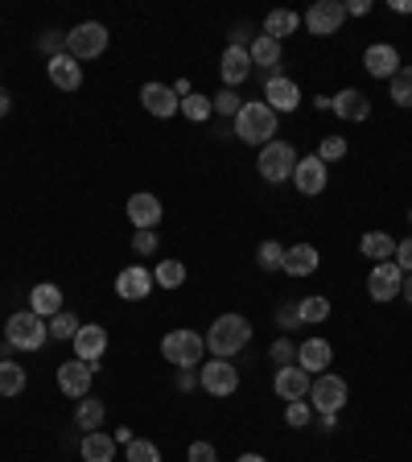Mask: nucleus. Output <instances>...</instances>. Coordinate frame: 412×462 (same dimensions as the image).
<instances>
[{"label":"nucleus","instance_id":"obj_1","mask_svg":"<svg viewBox=\"0 0 412 462\" xmlns=\"http://www.w3.org/2000/svg\"><path fill=\"white\" fill-rule=\"evenodd\" d=\"M248 343H252V322L243 314H223V318H215V327L206 330V351H211L215 359L240 356Z\"/></svg>","mask_w":412,"mask_h":462},{"label":"nucleus","instance_id":"obj_2","mask_svg":"<svg viewBox=\"0 0 412 462\" xmlns=\"http://www.w3.org/2000/svg\"><path fill=\"white\" fill-rule=\"evenodd\" d=\"M235 133H240V141L243 144H264L269 141H277V112H272L264 99H252V104H243L240 107V116H235Z\"/></svg>","mask_w":412,"mask_h":462},{"label":"nucleus","instance_id":"obj_3","mask_svg":"<svg viewBox=\"0 0 412 462\" xmlns=\"http://www.w3.org/2000/svg\"><path fill=\"white\" fill-rule=\"evenodd\" d=\"M5 338H9V346H17V351H41V346L50 343V322L38 318L33 310H17V314H9V322H5Z\"/></svg>","mask_w":412,"mask_h":462},{"label":"nucleus","instance_id":"obj_4","mask_svg":"<svg viewBox=\"0 0 412 462\" xmlns=\"http://www.w3.org/2000/svg\"><path fill=\"white\" fill-rule=\"evenodd\" d=\"M161 356H165V364H173V367H202V359H206V338H202L198 330H169V335L161 338Z\"/></svg>","mask_w":412,"mask_h":462},{"label":"nucleus","instance_id":"obj_5","mask_svg":"<svg viewBox=\"0 0 412 462\" xmlns=\"http://www.w3.org/2000/svg\"><path fill=\"white\" fill-rule=\"evenodd\" d=\"M256 170H260V178L272 182V186L288 182L293 170H298V149H293L288 141H269L264 149H260V157H256Z\"/></svg>","mask_w":412,"mask_h":462},{"label":"nucleus","instance_id":"obj_6","mask_svg":"<svg viewBox=\"0 0 412 462\" xmlns=\"http://www.w3.org/2000/svg\"><path fill=\"white\" fill-rule=\"evenodd\" d=\"M107 42H112L107 25H99V21H83V25H75L67 33V54L78 58V62H91V58L107 54Z\"/></svg>","mask_w":412,"mask_h":462},{"label":"nucleus","instance_id":"obj_7","mask_svg":"<svg viewBox=\"0 0 412 462\" xmlns=\"http://www.w3.org/2000/svg\"><path fill=\"white\" fill-rule=\"evenodd\" d=\"M346 380L334 372H322L314 375V384H309V404H314V413H343L346 404Z\"/></svg>","mask_w":412,"mask_h":462},{"label":"nucleus","instance_id":"obj_8","mask_svg":"<svg viewBox=\"0 0 412 462\" xmlns=\"http://www.w3.org/2000/svg\"><path fill=\"white\" fill-rule=\"evenodd\" d=\"M198 384L206 388V396H231L240 393V367L227 364V359H206V364L198 367Z\"/></svg>","mask_w":412,"mask_h":462},{"label":"nucleus","instance_id":"obj_9","mask_svg":"<svg viewBox=\"0 0 412 462\" xmlns=\"http://www.w3.org/2000/svg\"><path fill=\"white\" fill-rule=\"evenodd\" d=\"M343 25H346V5L343 0H317V5L306 9V29L314 33V38H330V33H338Z\"/></svg>","mask_w":412,"mask_h":462},{"label":"nucleus","instance_id":"obj_10","mask_svg":"<svg viewBox=\"0 0 412 462\" xmlns=\"http://www.w3.org/2000/svg\"><path fill=\"white\" fill-rule=\"evenodd\" d=\"M400 289H404V273L396 260L371 264V273H367V293H371V301H392V298H400Z\"/></svg>","mask_w":412,"mask_h":462},{"label":"nucleus","instance_id":"obj_11","mask_svg":"<svg viewBox=\"0 0 412 462\" xmlns=\"http://www.w3.org/2000/svg\"><path fill=\"white\" fill-rule=\"evenodd\" d=\"M91 380H96V372H91V364H83V359H67V364H58V393L70 396V401L91 396Z\"/></svg>","mask_w":412,"mask_h":462},{"label":"nucleus","instance_id":"obj_12","mask_svg":"<svg viewBox=\"0 0 412 462\" xmlns=\"http://www.w3.org/2000/svg\"><path fill=\"white\" fill-rule=\"evenodd\" d=\"M326 182H330V165L322 162V157H317V153L298 157V170H293V186H298L306 199L322 194V190H326Z\"/></svg>","mask_w":412,"mask_h":462},{"label":"nucleus","instance_id":"obj_13","mask_svg":"<svg viewBox=\"0 0 412 462\" xmlns=\"http://www.w3.org/2000/svg\"><path fill=\"white\" fill-rule=\"evenodd\" d=\"M104 356H107V330L99 327V322H83L75 335V359L91 364V372H96Z\"/></svg>","mask_w":412,"mask_h":462},{"label":"nucleus","instance_id":"obj_14","mask_svg":"<svg viewBox=\"0 0 412 462\" xmlns=\"http://www.w3.org/2000/svg\"><path fill=\"white\" fill-rule=\"evenodd\" d=\"M264 104H269L277 116L280 112H298L301 107V87L285 75H269L264 79Z\"/></svg>","mask_w":412,"mask_h":462},{"label":"nucleus","instance_id":"obj_15","mask_svg":"<svg viewBox=\"0 0 412 462\" xmlns=\"http://www.w3.org/2000/svg\"><path fill=\"white\" fill-rule=\"evenodd\" d=\"M330 112H334L338 120L363 125V120H371V99H367L359 87H343L338 96H330Z\"/></svg>","mask_w":412,"mask_h":462},{"label":"nucleus","instance_id":"obj_16","mask_svg":"<svg viewBox=\"0 0 412 462\" xmlns=\"http://www.w3.org/2000/svg\"><path fill=\"white\" fill-rule=\"evenodd\" d=\"M153 273L144 269V264H128V269H120V277H115V298L124 301H144L149 293H153Z\"/></svg>","mask_w":412,"mask_h":462},{"label":"nucleus","instance_id":"obj_17","mask_svg":"<svg viewBox=\"0 0 412 462\" xmlns=\"http://www.w3.org/2000/svg\"><path fill=\"white\" fill-rule=\"evenodd\" d=\"M141 107L149 116H157V120H169L173 112H182V99L173 96V87H165V83H144L141 87Z\"/></svg>","mask_w":412,"mask_h":462},{"label":"nucleus","instance_id":"obj_18","mask_svg":"<svg viewBox=\"0 0 412 462\" xmlns=\"http://www.w3.org/2000/svg\"><path fill=\"white\" fill-rule=\"evenodd\" d=\"M309 384H314V375L301 372L298 364L277 367V375H272V388H277V396H285V404L288 401H309Z\"/></svg>","mask_w":412,"mask_h":462},{"label":"nucleus","instance_id":"obj_19","mask_svg":"<svg viewBox=\"0 0 412 462\" xmlns=\"http://www.w3.org/2000/svg\"><path fill=\"white\" fill-rule=\"evenodd\" d=\"M128 219H133V227L136 231H153L157 223H161V199H157V194H149V190H136L133 199H128Z\"/></svg>","mask_w":412,"mask_h":462},{"label":"nucleus","instance_id":"obj_20","mask_svg":"<svg viewBox=\"0 0 412 462\" xmlns=\"http://www.w3.org/2000/svg\"><path fill=\"white\" fill-rule=\"evenodd\" d=\"M363 70L371 79H392L400 70V50L388 46V42H375V46L363 50Z\"/></svg>","mask_w":412,"mask_h":462},{"label":"nucleus","instance_id":"obj_21","mask_svg":"<svg viewBox=\"0 0 412 462\" xmlns=\"http://www.w3.org/2000/svg\"><path fill=\"white\" fill-rule=\"evenodd\" d=\"M252 54H248V46H227L223 50V62H219V75H223V83L235 91V87L243 83V79L252 75Z\"/></svg>","mask_w":412,"mask_h":462},{"label":"nucleus","instance_id":"obj_22","mask_svg":"<svg viewBox=\"0 0 412 462\" xmlns=\"http://www.w3.org/2000/svg\"><path fill=\"white\" fill-rule=\"evenodd\" d=\"M46 75H50V83H54L58 91H78V87H83V67H78V58H70V54L50 58Z\"/></svg>","mask_w":412,"mask_h":462},{"label":"nucleus","instance_id":"obj_23","mask_svg":"<svg viewBox=\"0 0 412 462\" xmlns=\"http://www.w3.org/2000/svg\"><path fill=\"white\" fill-rule=\"evenodd\" d=\"M330 359H334V351H330L326 338H306V343L298 346V367L309 375L330 372Z\"/></svg>","mask_w":412,"mask_h":462},{"label":"nucleus","instance_id":"obj_24","mask_svg":"<svg viewBox=\"0 0 412 462\" xmlns=\"http://www.w3.org/2000/svg\"><path fill=\"white\" fill-rule=\"evenodd\" d=\"M317 264H322V256H317L314 244H293V248H285V269L288 277H314Z\"/></svg>","mask_w":412,"mask_h":462},{"label":"nucleus","instance_id":"obj_25","mask_svg":"<svg viewBox=\"0 0 412 462\" xmlns=\"http://www.w3.org/2000/svg\"><path fill=\"white\" fill-rule=\"evenodd\" d=\"M248 54H252V67H260V70H264V79H269V75H277L280 54H285V50H280L277 38H264V33H256V38H252V46H248Z\"/></svg>","mask_w":412,"mask_h":462},{"label":"nucleus","instance_id":"obj_26","mask_svg":"<svg viewBox=\"0 0 412 462\" xmlns=\"http://www.w3.org/2000/svg\"><path fill=\"white\" fill-rule=\"evenodd\" d=\"M29 310H33L38 318L62 314V310H67V306H62V289L50 285V281H46V285H33V289H29Z\"/></svg>","mask_w":412,"mask_h":462},{"label":"nucleus","instance_id":"obj_27","mask_svg":"<svg viewBox=\"0 0 412 462\" xmlns=\"http://www.w3.org/2000/svg\"><path fill=\"white\" fill-rule=\"evenodd\" d=\"M78 454H83V462H112L115 458V438H112V433H104V430L83 433Z\"/></svg>","mask_w":412,"mask_h":462},{"label":"nucleus","instance_id":"obj_28","mask_svg":"<svg viewBox=\"0 0 412 462\" xmlns=\"http://www.w3.org/2000/svg\"><path fill=\"white\" fill-rule=\"evenodd\" d=\"M104 417H107V409H104V401H96V396H83V401L75 404V430L96 433V430H104Z\"/></svg>","mask_w":412,"mask_h":462},{"label":"nucleus","instance_id":"obj_29","mask_svg":"<svg viewBox=\"0 0 412 462\" xmlns=\"http://www.w3.org/2000/svg\"><path fill=\"white\" fill-rule=\"evenodd\" d=\"M298 25H301V13H293V9H272L269 17H264V38L285 42L288 33H298Z\"/></svg>","mask_w":412,"mask_h":462},{"label":"nucleus","instance_id":"obj_30","mask_svg":"<svg viewBox=\"0 0 412 462\" xmlns=\"http://www.w3.org/2000/svg\"><path fill=\"white\" fill-rule=\"evenodd\" d=\"M359 252H363L367 260H375V264H380V260H392L396 256V240L388 236V231H367L363 240H359Z\"/></svg>","mask_w":412,"mask_h":462},{"label":"nucleus","instance_id":"obj_31","mask_svg":"<svg viewBox=\"0 0 412 462\" xmlns=\"http://www.w3.org/2000/svg\"><path fill=\"white\" fill-rule=\"evenodd\" d=\"M29 384V375L21 364H13V359H0V396H21Z\"/></svg>","mask_w":412,"mask_h":462},{"label":"nucleus","instance_id":"obj_32","mask_svg":"<svg viewBox=\"0 0 412 462\" xmlns=\"http://www.w3.org/2000/svg\"><path fill=\"white\" fill-rule=\"evenodd\" d=\"M388 91H392L396 107H412V67H400L392 79H388Z\"/></svg>","mask_w":412,"mask_h":462},{"label":"nucleus","instance_id":"obj_33","mask_svg":"<svg viewBox=\"0 0 412 462\" xmlns=\"http://www.w3.org/2000/svg\"><path fill=\"white\" fill-rule=\"evenodd\" d=\"M78 327H83V322H78V318L70 314V310H62V314L50 318V338H58V343H75Z\"/></svg>","mask_w":412,"mask_h":462},{"label":"nucleus","instance_id":"obj_34","mask_svg":"<svg viewBox=\"0 0 412 462\" xmlns=\"http://www.w3.org/2000/svg\"><path fill=\"white\" fill-rule=\"evenodd\" d=\"M153 281H157L161 289L186 285V264H182V260H161V264H157V273H153Z\"/></svg>","mask_w":412,"mask_h":462},{"label":"nucleus","instance_id":"obj_35","mask_svg":"<svg viewBox=\"0 0 412 462\" xmlns=\"http://www.w3.org/2000/svg\"><path fill=\"white\" fill-rule=\"evenodd\" d=\"M211 112H215L211 96H198V91H190V96L182 99V116H186V120H194V125H202V120H211Z\"/></svg>","mask_w":412,"mask_h":462},{"label":"nucleus","instance_id":"obj_36","mask_svg":"<svg viewBox=\"0 0 412 462\" xmlns=\"http://www.w3.org/2000/svg\"><path fill=\"white\" fill-rule=\"evenodd\" d=\"M298 314H301V322H326V318H330V298H322V293L301 298L298 301Z\"/></svg>","mask_w":412,"mask_h":462},{"label":"nucleus","instance_id":"obj_37","mask_svg":"<svg viewBox=\"0 0 412 462\" xmlns=\"http://www.w3.org/2000/svg\"><path fill=\"white\" fill-rule=\"evenodd\" d=\"M256 264H260V269H264V273H277V269H285V248H280L277 240H264V244H260V248H256Z\"/></svg>","mask_w":412,"mask_h":462},{"label":"nucleus","instance_id":"obj_38","mask_svg":"<svg viewBox=\"0 0 412 462\" xmlns=\"http://www.w3.org/2000/svg\"><path fill=\"white\" fill-rule=\"evenodd\" d=\"M285 421L293 425V430H309V421H314V404L309 401H288L285 404Z\"/></svg>","mask_w":412,"mask_h":462},{"label":"nucleus","instance_id":"obj_39","mask_svg":"<svg viewBox=\"0 0 412 462\" xmlns=\"http://www.w3.org/2000/svg\"><path fill=\"white\" fill-rule=\"evenodd\" d=\"M38 50H41L46 58L67 54V33H62V29H46V33L38 38Z\"/></svg>","mask_w":412,"mask_h":462},{"label":"nucleus","instance_id":"obj_40","mask_svg":"<svg viewBox=\"0 0 412 462\" xmlns=\"http://www.w3.org/2000/svg\"><path fill=\"white\" fill-rule=\"evenodd\" d=\"M346 149H351V144H346V136H322V149H317V157L330 165V162H343Z\"/></svg>","mask_w":412,"mask_h":462},{"label":"nucleus","instance_id":"obj_41","mask_svg":"<svg viewBox=\"0 0 412 462\" xmlns=\"http://www.w3.org/2000/svg\"><path fill=\"white\" fill-rule=\"evenodd\" d=\"M128 462H161V450L153 442H144V438H133L128 442Z\"/></svg>","mask_w":412,"mask_h":462},{"label":"nucleus","instance_id":"obj_42","mask_svg":"<svg viewBox=\"0 0 412 462\" xmlns=\"http://www.w3.org/2000/svg\"><path fill=\"white\" fill-rule=\"evenodd\" d=\"M269 359H277L280 367L298 364V343H293V338H277V343L269 346Z\"/></svg>","mask_w":412,"mask_h":462},{"label":"nucleus","instance_id":"obj_43","mask_svg":"<svg viewBox=\"0 0 412 462\" xmlns=\"http://www.w3.org/2000/svg\"><path fill=\"white\" fill-rule=\"evenodd\" d=\"M211 104H215V112L219 116H240V96H235V91H231V87H223L219 96H211Z\"/></svg>","mask_w":412,"mask_h":462},{"label":"nucleus","instance_id":"obj_44","mask_svg":"<svg viewBox=\"0 0 412 462\" xmlns=\"http://www.w3.org/2000/svg\"><path fill=\"white\" fill-rule=\"evenodd\" d=\"M133 252H136V256H153V252H157V231H136V236H133Z\"/></svg>","mask_w":412,"mask_h":462},{"label":"nucleus","instance_id":"obj_45","mask_svg":"<svg viewBox=\"0 0 412 462\" xmlns=\"http://www.w3.org/2000/svg\"><path fill=\"white\" fill-rule=\"evenodd\" d=\"M277 322H280V330H298V327H301L298 301H285V306H280V310H277Z\"/></svg>","mask_w":412,"mask_h":462},{"label":"nucleus","instance_id":"obj_46","mask_svg":"<svg viewBox=\"0 0 412 462\" xmlns=\"http://www.w3.org/2000/svg\"><path fill=\"white\" fill-rule=\"evenodd\" d=\"M186 462H219V450H215L211 442H194L190 454H186Z\"/></svg>","mask_w":412,"mask_h":462},{"label":"nucleus","instance_id":"obj_47","mask_svg":"<svg viewBox=\"0 0 412 462\" xmlns=\"http://www.w3.org/2000/svg\"><path fill=\"white\" fill-rule=\"evenodd\" d=\"M396 264H400V273H412V236H404V240H396Z\"/></svg>","mask_w":412,"mask_h":462},{"label":"nucleus","instance_id":"obj_48","mask_svg":"<svg viewBox=\"0 0 412 462\" xmlns=\"http://www.w3.org/2000/svg\"><path fill=\"white\" fill-rule=\"evenodd\" d=\"M178 388H182V393H194V388H198V375H194V367H178Z\"/></svg>","mask_w":412,"mask_h":462},{"label":"nucleus","instance_id":"obj_49","mask_svg":"<svg viewBox=\"0 0 412 462\" xmlns=\"http://www.w3.org/2000/svg\"><path fill=\"white\" fill-rule=\"evenodd\" d=\"M231 46H252V25L231 29Z\"/></svg>","mask_w":412,"mask_h":462},{"label":"nucleus","instance_id":"obj_50","mask_svg":"<svg viewBox=\"0 0 412 462\" xmlns=\"http://www.w3.org/2000/svg\"><path fill=\"white\" fill-rule=\"evenodd\" d=\"M371 13V0H351L346 5V17H367Z\"/></svg>","mask_w":412,"mask_h":462},{"label":"nucleus","instance_id":"obj_51","mask_svg":"<svg viewBox=\"0 0 412 462\" xmlns=\"http://www.w3.org/2000/svg\"><path fill=\"white\" fill-rule=\"evenodd\" d=\"M338 425V413H317V430H334Z\"/></svg>","mask_w":412,"mask_h":462},{"label":"nucleus","instance_id":"obj_52","mask_svg":"<svg viewBox=\"0 0 412 462\" xmlns=\"http://www.w3.org/2000/svg\"><path fill=\"white\" fill-rule=\"evenodd\" d=\"M112 438H115V442H124V446H128V442H133V438H136V433H133V430H115Z\"/></svg>","mask_w":412,"mask_h":462},{"label":"nucleus","instance_id":"obj_53","mask_svg":"<svg viewBox=\"0 0 412 462\" xmlns=\"http://www.w3.org/2000/svg\"><path fill=\"white\" fill-rule=\"evenodd\" d=\"M9 107H13V99H9V91H0V116H9Z\"/></svg>","mask_w":412,"mask_h":462},{"label":"nucleus","instance_id":"obj_54","mask_svg":"<svg viewBox=\"0 0 412 462\" xmlns=\"http://www.w3.org/2000/svg\"><path fill=\"white\" fill-rule=\"evenodd\" d=\"M400 293H404V301H408V306H412V273H408V277H404V289H400Z\"/></svg>","mask_w":412,"mask_h":462},{"label":"nucleus","instance_id":"obj_55","mask_svg":"<svg viewBox=\"0 0 412 462\" xmlns=\"http://www.w3.org/2000/svg\"><path fill=\"white\" fill-rule=\"evenodd\" d=\"M392 9L396 13H412V0H392Z\"/></svg>","mask_w":412,"mask_h":462},{"label":"nucleus","instance_id":"obj_56","mask_svg":"<svg viewBox=\"0 0 412 462\" xmlns=\"http://www.w3.org/2000/svg\"><path fill=\"white\" fill-rule=\"evenodd\" d=\"M235 462H269V458H264V454H240Z\"/></svg>","mask_w":412,"mask_h":462},{"label":"nucleus","instance_id":"obj_57","mask_svg":"<svg viewBox=\"0 0 412 462\" xmlns=\"http://www.w3.org/2000/svg\"><path fill=\"white\" fill-rule=\"evenodd\" d=\"M408 219H412V211H408Z\"/></svg>","mask_w":412,"mask_h":462}]
</instances>
